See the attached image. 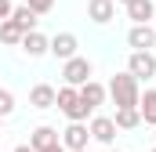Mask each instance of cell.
Returning a JSON list of instances; mask_svg holds the SVG:
<instances>
[{
    "mask_svg": "<svg viewBox=\"0 0 156 152\" xmlns=\"http://www.w3.org/2000/svg\"><path fill=\"white\" fill-rule=\"evenodd\" d=\"M142 80L131 73H116L113 80H109V98H113V105L116 109H123V105H138V98H142V87H138Z\"/></svg>",
    "mask_w": 156,
    "mask_h": 152,
    "instance_id": "1",
    "label": "cell"
},
{
    "mask_svg": "<svg viewBox=\"0 0 156 152\" xmlns=\"http://www.w3.org/2000/svg\"><path fill=\"white\" fill-rule=\"evenodd\" d=\"M55 109H62V112L69 116V119H83L87 123V116H94L83 102H80V91L73 83H66V87H58V98H55Z\"/></svg>",
    "mask_w": 156,
    "mask_h": 152,
    "instance_id": "2",
    "label": "cell"
},
{
    "mask_svg": "<svg viewBox=\"0 0 156 152\" xmlns=\"http://www.w3.org/2000/svg\"><path fill=\"white\" fill-rule=\"evenodd\" d=\"M91 62L83 58V54H73V58H66V65H62V80L66 83H73V87H80V83H87L91 80Z\"/></svg>",
    "mask_w": 156,
    "mask_h": 152,
    "instance_id": "3",
    "label": "cell"
},
{
    "mask_svg": "<svg viewBox=\"0 0 156 152\" xmlns=\"http://www.w3.org/2000/svg\"><path fill=\"white\" fill-rule=\"evenodd\" d=\"M127 73L138 76V80H153V76H156V54H153V51H131Z\"/></svg>",
    "mask_w": 156,
    "mask_h": 152,
    "instance_id": "4",
    "label": "cell"
},
{
    "mask_svg": "<svg viewBox=\"0 0 156 152\" xmlns=\"http://www.w3.org/2000/svg\"><path fill=\"white\" fill-rule=\"evenodd\" d=\"M87 141H91L87 123H83V119H69V127L62 130V145L69 152H80V149H87Z\"/></svg>",
    "mask_w": 156,
    "mask_h": 152,
    "instance_id": "5",
    "label": "cell"
},
{
    "mask_svg": "<svg viewBox=\"0 0 156 152\" xmlns=\"http://www.w3.org/2000/svg\"><path fill=\"white\" fill-rule=\"evenodd\" d=\"M127 47H131V51H153V47H156V26H153V22L131 26V33H127Z\"/></svg>",
    "mask_w": 156,
    "mask_h": 152,
    "instance_id": "6",
    "label": "cell"
},
{
    "mask_svg": "<svg viewBox=\"0 0 156 152\" xmlns=\"http://www.w3.org/2000/svg\"><path fill=\"white\" fill-rule=\"evenodd\" d=\"M87 130H91V138H94L98 145H113V141H116V123H113V116H91Z\"/></svg>",
    "mask_w": 156,
    "mask_h": 152,
    "instance_id": "7",
    "label": "cell"
},
{
    "mask_svg": "<svg viewBox=\"0 0 156 152\" xmlns=\"http://www.w3.org/2000/svg\"><path fill=\"white\" fill-rule=\"evenodd\" d=\"M80 102L94 112L98 105H105V98H109V91H105V83H98V80H87V83H80Z\"/></svg>",
    "mask_w": 156,
    "mask_h": 152,
    "instance_id": "8",
    "label": "cell"
},
{
    "mask_svg": "<svg viewBox=\"0 0 156 152\" xmlns=\"http://www.w3.org/2000/svg\"><path fill=\"white\" fill-rule=\"evenodd\" d=\"M87 18L94 26H109L116 18V4L113 0H87Z\"/></svg>",
    "mask_w": 156,
    "mask_h": 152,
    "instance_id": "9",
    "label": "cell"
},
{
    "mask_svg": "<svg viewBox=\"0 0 156 152\" xmlns=\"http://www.w3.org/2000/svg\"><path fill=\"white\" fill-rule=\"evenodd\" d=\"M76 47H80V40L73 36V33H58V36H51V47H47V54H55V58H73L76 54Z\"/></svg>",
    "mask_w": 156,
    "mask_h": 152,
    "instance_id": "10",
    "label": "cell"
},
{
    "mask_svg": "<svg viewBox=\"0 0 156 152\" xmlns=\"http://www.w3.org/2000/svg\"><path fill=\"white\" fill-rule=\"evenodd\" d=\"M18 47H22L29 58H44V54H47V47H51V40L44 36L40 29H29V33L22 36V43H18Z\"/></svg>",
    "mask_w": 156,
    "mask_h": 152,
    "instance_id": "11",
    "label": "cell"
},
{
    "mask_svg": "<svg viewBox=\"0 0 156 152\" xmlns=\"http://www.w3.org/2000/svg\"><path fill=\"white\" fill-rule=\"evenodd\" d=\"M55 98H58V91L51 83H33L29 87V105L33 109H55Z\"/></svg>",
    "mask_w": 156,
    "mask_h": 152,
    "instance_id": "12",
    "label": "cell"
},
{
    "mask_svg": "<svg viewBox=\"0 0 156 152\" xmlns=\"http://www.w3.org/2000/svg\"><path fill=\"white\" fill-rule=\"evenodd\" d=\"M58 141H62V134H58L55 127H47V123H40L37 130L29 134V145H33V149H37V152L51 149V145H58Z\"/></svg>",
    "mask_w": 156,
    "mask_h": 152,
    "instance_id": "13",
    "label": "cell"
},
{
    "mask_svg": "<svg viewBox=\"0 0 156 152\" xmlns=\"http://www.w3.org/2000/svg\"><path fill=\"white\" fill-rule=\"evenodd\" d=\"M153 15H156V4H153V0H131V4H127V18H131L134 26L153 22Z\"/></svg>",
    "mask_w": 156,
    "mask_h": 152,
    "instance_id": "14",
    "label": "cell"
},
{
    "mask_svg": "<svg viewBox=\"0 0 156 152\" xmlns=\"http://www.w3.org/2000/svg\"><path fill=\"white\" fill-rule=\"evenodd\" d=\"M113 123H116V130H134V127H142V112H138V105H123V109H116Z\"/></svg>",
    "mask_w": 156,
    "mask_h": 152,
    "instance_id": "15",
    "label": "cell"
},
{
    "mask_svg": "<svg viewBox=\"0 0 156 152\" xmlns=\"http://www.w3.org/2000/svg\"><path fill=\"white\" fill-rule=\"evenodd\" d=\"M22 36H26V29H22L15 18H4V22H0V43L18 47V43H22Z\"/></svg>",
    "mask_w": 156,
    "mask_h": 152,
    "instance_id": "16",
    "label": "cell"
},
{
    "mask_svg": "<svg viewBox=\"0 0 156 152\" xmlns=\"http://www.w3.org/2000/svg\"><path fill=\"white\" fill-rule=\"evenodd\" d=\"M138 112H142V123L156 127V91H145L138 98Z\"/></svg>",
    "mask_w": 156,
    "mask_h": 152,
    "instance_id": "17",
    "label": "cell"
},
{
    "mask_svg": "<svg viewBox=\"0 0 156 152\" xmlns=\"http://www.w3.org/2000/svg\"><path fill=\"white\" fill-rule=\"evenodd\" d=\"M11 18H15V22L26 29V33H29V29H37V22H40V18H37V11H33L29 4H18V7L11 11Z\"/></svg>",
    "mask_w": 156,
    "mask_h": 152,
    "instance_id": "18",
    "label": "cell"
},
{
    "mask_svg": "<svg viewBox=\"0 0 156 152\" xmlns=\"http://www.w3.org/2000/svg\"><path fill=\"white\" fill-rule=\"evenodd\" d=\"M15 112V94H11V91H4V87H0V116H4V119H7V116Z\"/></svg>",
    "mask_w": 156,
    "mask_h": 152,
    "instance_id": "19",
    "label": "cell"
},
{
    "mask_svg": "<svg viewBox=\"0 0 156 152\" xmlns=\"http://www.w3.org/2000/svg\"><path fill=\"white\" fill-rule=\"evenodd\" d=\"M26 4H29V7H33V11H37V15H51V11H55V4H58V0H26Z\"/></svg>",
    "mask_w": 156,
    "mask_h": 152,
    "instance_id": "20",
    "label": "cell"
},
{
    "mask_svg": "<svg viewBox=\"0 0 156 152\" xmlns=\"http://www.w3.org/2000/svg\"><path fill=\"white\" fill-rule=\"evenodd\" d=\"M11 11H15V4H11V0H0V22L11 18Z\"/></svg>",
    "mask_w": 156,
    "mask_h": 152,
    "instance_id": "21",
    "label": "cell"
},
{
    "mask_svg": "<svg viewBox=\"0 0 156 152\" xmlns=\"http://www.w3.org/2000/svg\"><path fill=\"white\" fill-rule=\"evenodd\" d=\"M44 152H69V149H66V145L58 141V145H51V149H44Z\"/></svg>",
    "mask_w": 156,
    "mask_h": 152,
    "instance_id": "22",
    "label": "cell"
},
{
    "mask_svg": "<svg viewBox=\"0 0 156 152\" xmlns=\"http://www.w3.org/2000/svg\"><path fill=\"white\" fill-rule=\"evenodd\" d=\"M11 152H37V149H33V145H15Z\"/></svg>",
    "mask_w": 156,
    "mask_h": 152,
    "instance_id": "23",
    "label": "cell"
},
{
    "mask_svg": "<svg viewBox=\"0 0 156 152\" xmlns=\"http://www.w3.org/2000/svg\"><path fill=\"white\" fill-rule=\"evenodd\" d=\"M120 4H123V7H127V4H131V0H120Z\"/></svg>",
    "mask_w": 156,
    "mask_h": 152,
    "instance_id": "24",
    "label": "cell"
},
{
    "mask_svg": "<svg viewBox=\"0 0 156 152\" xmlns=\"http://www.w3.org/2000/svg\"><path fill=\"white\" fill-rule=\"evenodd\" d=\"M109 152H120V149H113V145H109Z\"/></svg>",
    "mask_w": 156,
    "mask_h": 152,
    "instance_id": "25",
    "label": "cell"
},
{
    "mask_svg": "<svg viewBox=\"0 0 156 152\" xmlns=\"http://www.w3.org/2000/svg\"><path fill=\"white\" fill-rule=\"evenodd\" d=\"M0 127H4V116H0Z\"/></svg>",
    "mask_w": 156,
    "mask_h": 152,
    "instance_id": "26",
    "label": "cell"
},
{
    "mask_svg": "<svg viewBox=\"0 0 156 152\" xmlns=\"http://www.w3.org/2000/svg\"><path fill=\"white\" fill-rule=\"evenodd\" d=\"M153 26H156V15H153Z\"/></svg>",
    "mask_w": 156,
    "mask_h": 152,
    "instance_id": "27",
    "label": "cell"
},
{
    "mask_svg": "<svg viewBox=\"0 0 156 152\" xmlns=\"http://www.w3.org/2000/svg\"><path fill=\"white\" fill-rule=\"evenodd\" d=\"M80 152H91V149H80Z\"/></svg>",
    "mask_w": 156,
    "mask_h": 152,
    "instance_id": "28",
    "label": "cell"
},
{
    "mask_svg": "<svg viewBox=\"0 0 156 152\" xmlns=\"http://www.w3.org/2000/svg\"><path fill=\"white\" fill-rule=\"evenodd\" d=\"M153 152H156V149H153Z\"/></svg>",
    "mask_w": 156,
    "mask_h": 152,
    "instance_id": "29",
    "label": "cell"
}]
</instances>
